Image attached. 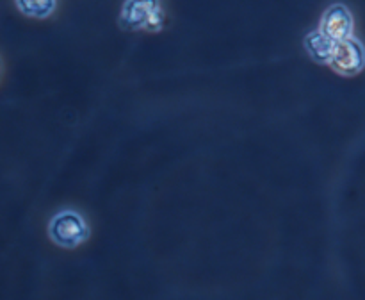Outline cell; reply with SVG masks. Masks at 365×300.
Here are the masks:
<instances>
[{
    "instance_id": "277c9868",
    "label": "cell",
    "mask_w": 365,
    "mask_h": 300,
    "mask_svg": "<svg viewBox=\"0 0 365 300\" xmlns=\"http://www.w3.org/2000/svg\"><path fill=\"white\" fill-rule=\"evenodd\" d=\"M317 31L334 43L353 38L351 11L346 6H342V4H334V6H330L324 11Z\"/></svg>"
},
{
    "instance_id": "6da1fadb",
    "label": "cell",
    "mask_w": 365,
    "mask_h": 300,
    "mask_svg": "<svg viewBox=\"0 0 365 300\" xmlns=\"http://www.w3.org/2000/svg\"><path fill=\"white\" fill-rule=\"evenodd\" d=\"M48 236L63 249H75L89 238V227L77 211H61L50 220Z\"/></svg>"
},
{
    "instance_id": "8992f818",
    "label": "cell",
    "mask_w": 365,
    "mask_h": 300,
    "mask_svg": "<svg viewBox=\"0 0 365 300\" xmlns=\"http://www.w3.org/2000/svg\"><path fill=\"white\" fill-rule=\"evenodd\" d=\"M16 7L24 14L32 18H46L56 9L53 0H45V2H16Z\"/></svg>"
},
{
    "instance_id": "3957f363",
    "label": "cell",
    "mask_w": 365,
    "mask_h": 300,
    "mask_svg": "<svg viewBox=\"0 0 365 300\" xmlns=\"http://www.w3.org/2000/svg\"><path fill=\"white\" fill-rule=\"evenodd\" d=\"M328 64L341 75H356L364 68L362 43L355 38L334 43Z\"/></svg>"
},
{
    "instance_id": "5b68a950",
    "label": "cell",
    "mask_w": 365,
    "mask_h": 300,
    "mask_svg": "<svg viewBox=\"0 0 365 300\" xmlns=\"http://www.w3.org/2000/svg\"><path fill=\"white\" fill-rule=\"evenodd\" d=\"M331 49H334V41H330L319 31H312L305 38V50L316 63L328 64Z\"/></svg>"
},
{
    "instance_id": "7a4b0ae2",
    "label": "cell",
    "mask_w": 365,
    "mask_h": 300,
    "mask_svg": "<svg viewBox=\"0 0 365 300\" xmlns=\"http://www.w3.org/2000/svg\"><path fill=\"white\" fill-rule=\"evenodd\" d=\"M164 13L157 2H125L121 7L120 25L128 31H160Z\"/></svg>"
}]
</instances>
